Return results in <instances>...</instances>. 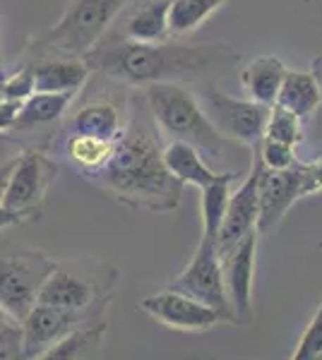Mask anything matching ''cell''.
I'll return each instance as SVG.
<instances>
[{
  "instance_id": "obj_8",
  "label": "cell",
  "mask_w": 322,
  "mask_h": 360,
  "mask_svg": "<svg viewBox=\"0 0 322 360\" xmlns=\"http://www.w3.org/2000/svg\"><path fill=\"white\" fill-rule=\"evenodd\" d=\"M99 75V72H94ZM101 86H89L82 96L80 106L70 113L63 132H78L101 139H118L128 123V103H130V86L109 79L104 75Z\"/></svg>"
},
{
  "instance_id": "obj_22",
  "label": "cell",
  "mask_w": 322,
  "mask_h": 360,
  "mask_svg": "<svg viewBox=\"0 0 322 360\" xmlns=\"http://www.w3.org/2000/svg\"><path fill=\"white\" fill-rule=\"evenodd\" d=\"M274 103L284 106L286 111L296 113L298 118L308 120L310 115H315V111H318L322 103L320 86L310 72L286 68V75L282 79V86H279V94Z\"/></svg>"
},
{
  "instance_id": "obj_11",
  "label": "cell",
  "mask_w": 322,
  "mask_h": 360,
  "mask_svg": "<svg viewBox=\"0 0 322 360\" xmlns=\"http://www.w3.org/2000/svg\"><path fill=\"white\" fill-rule=\"evenodd\" d=\"M168 288L214 307V310H219L221 315L226 317L228 324H233L231 307H228L226 291H224V276H221L219 255H216L214 240H209V238H204V236L200 238L190 262L185 264V269L180 271L171 283H168Z\"/></svg>"
},
{
  "instance_id": "obj_9",
  "label": "cell",
  "mask_w": 322,
  "mask_h": 360,
  "mask_svg": "<svg viewBox=\"0 0 322 360\" xmlns=\"http://www.w3.org/2000/svg\"><path fill=\"white\" fill-rule=\"evenodd\" d=\"M58 164L49 154L27 149L15 159L13 173H10L8 188L3 195V207L10 212L27 214L29 219H39L41 205L49 195L56 180Z\"/></svg>"
},
{
  "instance_id": "obj_2",
  "label": "cell",
  "mask_w": 322,
  "mask_h": 360,
  "mask_svg": "<svg viewBox=\"0 0 322 360\" xmlns=\"http://www.w3.org/2000/svg\"><path fill=\"white\" fill-rule=\"evenodd\" d=\"M82 58L92 72L130 89L159 82H214L241 63V53L226 41L180 44L171 41V37L154 44L101 41Z\"/></svg>"
},
{
  "instance_id": "obj_5",
  "label": "cell",
  "mask_w": 322,
  "mask_h": 360,
  "mask_svg": "<svg viewBox=\"0 0 322 360\" xmlns=\"http://www.w3.org/2000/svg\"><path fill=\"white\" fill-rule=\"evenodd\" d=\"M128 3L130 0H68L63 17L29 44L27 56L82 58L106 37L111 25Z\"/></svg>"
},
{
  "instance_id": "obj_32",
  "label": "cell",
  "mask_w": 322,
  "mask_h": 360,
  "mask_svg": "<svg viewBox=\"0 0 322 360\" xmlns=\"http://www.w3.org/2000/svg\"><path fill=\"white\" fill-rule=\"evenodd\" d=\"M25 221H32L27 214H20V212H10V209L0 207V231L10 229V226H17V224H25Z\"/></svg>"
},
{
  "instance_id": "obj_31",
  "label": "cell",
  "mask_w": 322,
  "mask_h": 360,
  "mask_svg": "<svg viewBox=\"0 0 322 360\" xmlns=\"http://www.w3.org/2000/svg\"><path fill=\"white\" fill-rule=\"evenodd\" d=\"M20 103L15 98H0V132L15 130V120L20 113Z\"/></svg>"
},
{
  "instance_id": "obj_34",
  "label": "cell",
  "mask_w": 322,
  "mask_h": 360,
  "mask_svg": "<svg viewBox=\"0 0 322 360\" xmlns=\"http://www.w3.org/2000/svg\"><path fill=\"white\" fill-rule=\"evenodd\" d=\"M310 75L315 77V82L320 86V94H322V56H318L313 63H310Z\"/></svg>"
},
{
  "instance_id": "obj_14",
  "label": "cell",
  "mask_w": 322,
  "mask_h": 360,
  "mask_svg": "<svg viewBox=\"0 0 322 360\" xmlns=\"http://www.w3.org/2000/svg\"><path fill=\"white\" fill-rule=\"evenodd\" d=\"M173 0H130L101 41L154 44L168 39V10ZM99 41V44H101Z\"/></svg>"
},
{
  "instance_id": "obj_25",
  "label": "cell",
  "mask_w": 322,
  "mask_h": 360,
  "mask_svg": "<svg viewBox=\"0 0 322 360\" xmlns=\"http://www.w3.org/2000/svg\"><path fill=\"white\" fill-rule=\"evenodd\" d=\"M303 123L306 120L298 118L296 113L286 111L284 106H269V115H267V123H265V135L262 137H269V139H279V142H286V144H298L303 142L306 132H303Z\"/></svg>"
},
{
  "instance_id": "obj_28",
  "label": "cell",
  "mask_w": 322,
  "mask_h": 360,
  "mask_svg": "<svg viewBox=\"0 0 322 360\" xmlns=\"http://www.w3.org/2000/svg\"><path fill=\"white\" fill-rule=\"evenodd\" d=\"M253 154H257V159L262 161V166L272 168V171H282V168H289L298 159L294 144H286V142H279V139H269V137L260 139V144H257V152H253Z\"/></svg>"
},
{
  "instance_id": "obj_15",
  "label": "cell",
  "mask_w": 322,
  "mask_h": 360,
  "mask_svg": "<svg viewBox=\"0 0 322 360\" xmlns=\"http://www.w3.org/2000/svg\"><path fill=\"white\" fill-rule=\"evenodd\" d=\"M260 168L262 161L253 154L250 168L245 173L243 183L236 188V193L228 195V205L224 221H221L219 236L214 240L216 255H224L226 250H231L238 240L257 229V212H260V200H257V180H260Z\"/></svg>"
},
{
  "instance_id": "obj_20",
  "label": "cell",
  "mask_w": 322,
  "mask_h": 360,
  "mask_svg": "<svg viewBox=\"0 0 322 360\" xmlns=\"http://www.w3.org/2000/svg\"><path fill=\"white\" fill-rule=\"evenodd\" d=\"M163 164H166L173 178H178L183 185H192V188H204V185L212 183L219 176V171H214L192 144L178 142V139H168L166 142V147H163Z\"/></svg>"
},
{
  "instance_id": "obj_16",
  "label": "cell",
  "mask_w": 322,
  "mask_h": 360,
  "mask_svg": "<svg viewBox=\"0 0 322 360\" xmlns=\"http://www.w3.org/2000/svg\"><path fill=\"white\" fill-rule=\"evenodd\" d=\"M32 72L34 91H68V94H80L94 75L85 58L75 56L34 58Z\"/></svg>"
},
{
  "instance_id": "obj_13",
  "label": "cell",
  "mask_w": 322,
  "mask_h": 360,
  "mask_svg": "<svg viewBox=\"0 0 322 360\" xmlns=\"http://www.w3.org/2000/svg\"><path fill=\"white\" fill-rule=\"evenodd\" d=\"M104 315H89V312H75L63 310L56 305L37 303L22 319V360H41L46 351L63 339L70 329L80 327V324L94 322Z\"/></svg>"
},
{
  "instance_id": "obj_24",
  "label": "cell",
  "mask_w": 322,
  "mask_h": 360,
  "mask_svg": "<svg viewBox=\"0 0 322 360\" xmlns=\"http://www.w3.org/2000/svg\"><path fill=\"white\" fill-rule=\"evenodd\" d=\"M228 0H173L168 10V37H188L197 32Z\"/></svg>"
},
{
  "instance_id": "obj_18",
  "label": "cell",
  "mask_w": 322,
  "mask_h": 360,
  "mask_svg": "<svg viewBox=\"0 0 322 360\" xmlns=\"http://www.w3.org/2000/svg\"><path fill=\"white\" fill-rule=\"evenodd\" d=\"M75 98L78 94H68V91H32L20 103L15 130H34V127H44L66 118Z\"/></svg>"
},
{
  "instance_id": "obj_3",
  "label": "cell",
  "mask_w": 322,
  "mask_h": 360,
  "mask_svg": "<svg viewBox=\"0 0 322 360\" xmlns=\"http://www.w3.org/2000/svg\"><path fill=\"white\" fill-rule=\"evenodd\" d=\"M147 108L159 127L163 139L188 142L204 159L226 161L231 154V139L216 130V125L204 113L200 98L185 84L159 82L142 86Z\"/></svg>"
},
{
  "instance_id": "obj_12",
  "label": "cell",
  "mask_w": 322,
  "mask_h": 360,
  "mask_svg": "<svg viewBox=\"0 0 322 360\" xmlns=\"http://www.w3.org/2000/svg\"><path fill=\"white\" fill-rule=\"evenodd\" d=\"M140 307L163 327L185 334H202L214 329L216 324L226 322V317L219 310H214V307L204 305L185 293L171 291V288H163V291H156L147 295V298H142Z\"/></svg>"
},
{
  "instance_id": "obj_29",
  "label": "cell",
  "mask_w": 322,
  "mask_h": 360,
  "mask_svg": "<svg viewBox=\"0 0 322 360\" xmlns=\"http://www.w3.org/2000/svg\"><path fill=\"white\" fill-rule=\"evenodd\" d=\"M34 91V72L32 63H22L15 72L0 75V96L15 98V101H25V98Z\"/></svg>"
},
{
  "instance_id": "obj_35",
  "label": "cell",
  "mask_w": 322,
  "mask_h": 360,
  "mask_svg": "<svg viewBox=\"0 0 322 360\" xmlns=\"http://www.w3.org/2000/svg\"><path fill=\"white\" fill-rule=\"evenodd\" d=\"M0 75H3V46H0Z\"/></svg>"
},
{
  "instance_id": "obj_23",
  "label": "cell",
  "mask_w": 322,
  "mask_h": 360,
  "mask_svg": "<svg viewBox=\"0 0 322 360\" xmlns=\"http://www.w3.org/2000/svg\"><path fill=\"white\" fill-rule=\"evenodd\" d=\"M241 173H219L212 183H207L204 188H200V212H202V236L209 238V240H216L221 229V221H224V214H226V205H228V195H231V185L233 180Z\"/></svg>"
},
{
  "instance_id": "obj_33",
  "label": "cell",
  "mask_w": 322,
  "mask_h": 360,
  "mask_svg": "<svg viewBox=\"0 0 322 360\" xmlns=\"http://www.w3.org/2000/svg\"><path fill=\"white\" fill-rule=\"evenodd\" d=\"M15 159L17 156H13L10 161H5V164H0V207H3V195H5V188H8V180H10V173H13Z\"/></svg>"
},
{
  "instance_id": "obj_21",
  "label": "cell",
  "mask_w": 322,
  "mask_h": 360,
  "mask_svg": "<svg viewBox=\"0 0 322 360\" xmlns=\"http://www.w3.org/2000/svg\"><path fill=\"white\" fill-rule=\"evenodd\" d=\"M109 322L106 319H94V322L80 324L58 339L49 351L41 356V360H80V358H94L104 348Z\"/></svg>"
},
{
  "instance_id": "obj_30",
  "label": "cell",
  "mask_w": 322,
  "mask_h": 360,
  "mask_svg": "<svg viewBox=\"0 0 322 360\" xmlns=\"http://www.w3.org/2000/svg\"><path fill=\"white\" fill-rule=\"evenodd\" d=\"M22 356V324L0 310V360Z\"/></svg>"
},
{
  "instance_id": "obj_26",
  "label": "cell",
  "mask_w": 322,
  "mask_h": 360,
  "mask_svg": "<svg viewBox=\"0 0 322 360\" xmlns=\"http://www.w3.org/2000/svg\"><path fill=\"white\" fill-rule=\"evenodd\" d=\"M291 188H294L296 200L322 193V156L313 161H294L289 168Z\"/></svg>"
},
{
  "instance_id": "obj_27",
  "label": "cell",
  "mask_w": 322,
  "mask_h": 360,
  "mask_svg": "<svg viewBox=\"0 0 322 360\" xmlns=\"http://www.w3.org/2000/svg\"><path fill=\"white\" fill-rule=\"evenodd\" d=\"M291 360H322V300L291 351Z\"/></svg>"
},
{
  "instance_id": "obj_19",
  "label": "cell",
  "mask_w": 322,
  "mask_h": 360,
  "mask_svg": "<svg viewBox=\"0 0 322 360\" xmlns=\"http://www.w3.org/2000/svg\"><path fill=\"white\" fill-rule=\"evenodd\" d=\"M116 149V139H101L78 132H63V156L70 166L78 168L82 178H89L109 164Z\"/></svg>"
},
{
  "instance_id": "obj_6",
  "label": "cell",
  "mask_w": 322,
  "mask_h": 360,
  "mask_svg": "<svg viewBox=\"0 0 322 360\" xmlns=\"http://www.w3.org/2000/svg\"><path fill=\"white\" fill-rule=\"evenodd\" d=\"M58 259L34 248L0 240V310L15 322H22L37 305L44 281Z\"/></svg>"
},
{
  "instance_id": "obj_4",
  "label": "cell",
  "mask_w": 322,
  "mask_h": 360,
  "mask_svg": "<svg viewBox=\"0 0 322 360\" xmlns=\"http://www.w3.org/2000/svg\"><path fill=\"white\" fill-rule=\"evenodd\" d=\"M120 271L97 257H75L56 262L44 281L37 303L56 305L63 310L104 315L113 300Z\"/></svg>"
},
{
  "instance_id": "obj_1",
  "label": "cell",
  "mask_w": 322,
  "mask_h": 360,
  "mask_svg": "<svg viewBox=\"0 0 322 360\" xmlns=\"http://www.w3.org/2000/svg\"><path fill=\"white\" fill-rule=\"evenodd\" d=\"M161 139L142 91H130L125 130L116 139L109 164L85 180L132 212H175L185 185L163 164Z\"/></svg>"
},
{
  "instance_id": "obj_17",
  "label": "cell",
  "mask_w": 322,
  "mask_h": 360,
  "mask_svg": "<svg viewBox=\"0 0 322 360\" xmlns=\"http://www.w3.org/2000/svg\"><path fill=\"white\" fill-rule=\"evenodd\" d=\"M284 75L286 65L279 56H257L241 68V84L248 98L265 103V106H274Z\"/></svg>"
},
{
  "instance_id": "obj_7",
  "label": "cell",
  "mask_w": 322,
  "mask_h": 360,
  "mask_svg": "<svg viewBox=\"0 0 322 360\" xmlns=\"http://www.w3.org/2000/svg\"><path fill=\"white\" fill-rule=\"evenodd\" d=\"M197 98L221 135L238 147H245L250 154L257 152V144L265 135L269 106L257 103L253 98H236L226 94L214 82H204L197 91Z\"/></svg>"
},
{
  "instance_id": "obj_10",
  "label": "cell",
  "mask_w": 322,
  "mask_h": 360,
  "mask_svg": "<svg viewBox=\"0 0 322 360\" xmlns=\"http://www.w3.org/2000/svg\"><path fill=\"white\" fill-rule=\"evenodd\" d=\"M257 238H260V233L255 229L250 233H245L231 250L219 255L226 300L228 307H231L233 324H238V327H250L255 319L253 278H255Z\"/></svg>"
}]
</instances>
